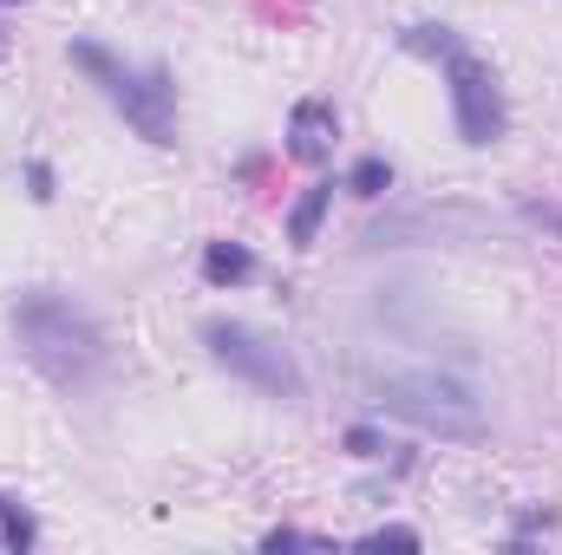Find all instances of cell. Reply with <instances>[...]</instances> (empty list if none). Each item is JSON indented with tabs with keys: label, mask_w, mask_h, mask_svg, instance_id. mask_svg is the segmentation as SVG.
I'll return each instance as SVG.
<instances>
[{
	"label": "cell",
	"mask_w": 562,
	"mask_h": 555,
	"mask_svg": "<svg viewBox=\"0 0 562 555\" xmlns=\"http://www.w3.org/2000/svg\"><path fill=\"white\" fill-rule=\"evenodd\" d=\"M13 333H20L26 360L59 386H86L99 373V360H105V340H99L92 314L79 301L53 294V287H33V294L13 301Z\"/></svg>",
	"instance_id": "1"
},
{
	"label": "cell",
	"mask_w": 562,
	"mask_h": 555,
	"mask_svg": "<svg viewBox=\"0 0 562 555\" xmlns=\"http://www.w3.org/2000/svg\"><path fill=\"white\" fill-rule=\"evenodd\" d=\"M380 406L393 418H406V424H419V431H431V438H458V444H471V438L491 431L477 393L458 386V380H445V373H400V380H386Z\"/></svg>",
	"instance_id": "2"
},
{
	"label": "cell",
	"mask_w": 562,
	"mask_h": 555,
	"mask_svg": "<svg viewBox=\"0 0 562 555\" xmlns=\"http://www.w3.org/2000/svg\"><path fill=\"white\" fill-rule=\"evenodd\" d=\"M72 59L105 86V99L125 112V125H132L144 144H177V86H170L157 66L132 72V66H119V59L99 53V46H72Z\"/></svg>",
	"instance_id": "3"
},
{
	"label": "cell",
	"mask_w": 562,
	"mask_h": 555,
	"mask_svg": "<svg viewBox=\"0 0 562 555\" xmlns=\"http://www.w3.org/2000/svg\"><path fill=\"white\" fill-rule=\"evenodd\" d=\"M203 340H210L216 366H229V373H236V380H249L256 393L301 399V366H294V353H288L281 340L256 333V327H243V320H210V327H203Z\"/></svg>",
	"instance_id": "4"
},
{
	"label": "cell",
	"mask_w": 562,
	"mask_h": 555,
	"mask_svg": "<svg viewBox=\"0 0 562 555\" xmlns=\"http://www.w3.org/2000/svg\"><path fill=\"white\" fill-rule=\"evenodd\" d=\"M445 72H451V118H458V138L464 144H497L504 138V92H497L491 66H477L471 53H451Z\"/></svg>",
	"instance_id": "5"
},
{
	"label": "cell",
	"mask_w": 562,
	"mask_h": 555,
	"mask_svg": "<svg viewBox=\"0 0 562 555\" xmlns=\"http://www.w3.org/2000/svg\"><path fill=\"white\" fill-rule=\"evenodd\" d=\"M491 236V216L477 209H406V216H386L367 229V242L380 249H400V242H477Z\"/></svg>",
	"instance_id": "6"
},
{
	"label": "cell",
	"mask_w": 562,
	"mask_h": 555,
	"mask_svg": "<svg viewBox=\"0 0 562 555\" xmlns=\"http://www.w3.org/2000/svg\"><path fill=\"white\" fill-rule=\"evenodd\" d=\"M301 163H321L327 150H334V105H321V99H301L294 105V144H288Z\"/></svg>",
	"instance_id": "7"
},
{
	"label": "cell",
	"mask_w": 562,
	"mask_h": 555,
	"mask_svg": "<svg viewBox=\"0 0 562 555\" xmlns=\"http://www.w3.org/2000/svg\"><path fill=\"white\" fill-rule=\"evenodd\" d=\"M327 203H334V183H314V190H307V196L294 203V216H288V236H294L301 249H307V242L321 236V216H327Z\"/></svg>",
	"instance_id": "8"
},
{
	"label": "cell",
	"mask_w": 562,
	"mask_h": 555,
	"mask_svg": "<svg viewBox=\"0 0 562 555\" xmlns=\"http://www.w3.org/2000/svg\"><path fill=\"white\" fill-rule=\"evenodd\" d=\"M249 269H256V262H249V249H236V242H210V256H203V275L216 281V287H223V281H249Z\"/></svg>",
	"instance_id": "9"
},
{
	"label": "cell",
	"mask_w": 562,
	"mask_h": 555,
	"mask_svg": "<svg viewBox=\"0 0 562 555\" xmlns=\"http://www.w3.org/2000/svg\"><path fill=\"white\" fill-rule=\"evenodd\" d=\"M353 190H360V196L393 190V163H386V157H360V163H353Z\"/></svg>",
	"instance_id": "10"
},
{
	"label": "cell",
	"mask_w": 562,
	"mask_h": 555,
	"mask_svg": "<svg viewBox=\"0 0 562 555\" xmlns=\"http://www.w3.org/2000/svg\"><path fill=\"white\" fill-rule=\"evenodd\" d=\"M406 46H413V53H438V59L464 53V46L451 39V26H413V33H406Z\"/></svg>",
	"instance_id": "11"
},
{
	"label": "cell",
	"mask_w": 562,
	"mask_h": 555,
	"mask_svg": "<svg viewBox=\"0 0 562 555\" xmlns=\"http://www.w3.org/2000/svg\"><path fill=\"white\" fill-rule=\"evenodd\" d=\"M0 543H7V550H26V543H33V517H26L20 503H0Z\"/></svg>",
	"instance_id": "12"
},
{
	"label": "cell",
	"mask_w": 562,
	"mask_h": 555,
	"mask_svg": "<svg viewBox=\"0 0 562 555\" xmlns=\"http://www.w3.org/2000/svg\"><path fill=\"white\" fill-rule=\"evenodd\" d=\"M386 543H393V550H419L413 530H373V536H367V550H386Z\"/></svg>",
	"instance_id": "13"
},
{
	"label": "cell",
	"mask_w": 562,
	"mask_h": 555,
	"mask_svg": "<svg viewBox=\"0 0 562 555\" xmlns=\"http://www.w3.org/2000/svg\"><path fill=\"white\" fill-rule=\"evenodd\" d=\"M347 444H353V457H386V444H380V438H373V431H353V438H347Z\"/></svg>",
	"instance_id": "14"
}]
</instances>
